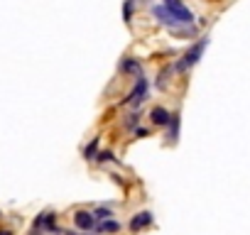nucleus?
Segmentation results:
<instances>
[{
    "mask_svg": "<svg viewBox=\"0 0 250 235\" xmlns=\"http://www.w3.org/2000/svg\"><path fill=\"white\" fill-rule=\"evenodd\" d=\"M206 44H208V37H201L196 44H191V49L174 64V71H187V69H191L199 59H201V54H204V49H206Z\"/></svg>",
    "mask_w": 250,
    "mask_h": 235,
    "instance_id": "obj_1",
    "label": "nucleus"
},
{
    "mask_svg": "<svg viewBox=\"0 0 250 235\" xmlns=\"http://www.w3.org/2000/svg\"><path fill=\"white\" fill-rule=\"evenodd\" d=\"M165 8H167V13L172 15V20H174L177 25H191V22H194L191 10L182 5V0H165Z\"/></svg>",
    "mask_w": 250,
    "mask_h": 235,
    "instance_id": "obj_2",
    "label": "nucleus"
},
{
    "mask_svg": "<svg viewBox=\"0 0 250 235\" xmlns=\"http://www.w3.org/2000/svg\"><path fill=\"white\" fill-rule=\"evenodd\" d=\"M147 88H150L147 78H145V76H138V81H135L133 91L128 93V98H125L123 103H128V105H133V108H140V103H145V100H147Z\"/></svg>",
    "mask_w": 250,
    "mask_h": 235,
    "instance_id": "obj_3",
    "label": "nucleus"
},
{
    "mask_svg": "<svg viewBox=\"0 0 250 235\" xmlns=\"http://www.w3.org/2000/svg\"><path fill=\"white\" fill-rule=\"evenodd\" d=\"M74 225H76L79 230H83V233H91V230L96 228V218H93L91 211H76V213H74Z\"/></svg>",
    "mask_w": 250,
    "mask_h": 235,
    "instance_id": "obj_4",
    "label": "nucleus"
},
{
    "mask_svg": "<svg viewBox=\"0 0 250 235\" xmlns=\"http://www.w3.org/2000/svg\"><path fill=\"white\" fill-rule=\"evenodd\" d=\"M169 118H172V113H169L167 108H162V105H155V108L150 110V120H152V125H157V128H167V125H169Z\"/></svg>",
    "mask_w": 250,
    "mask_h": 235,
    "instance_id": "obj_5",
    "label": "nucleus"
},
{
    "mask_svg": "<svg viewBox=\"0 0 250 235\" xmlns=\"http://www.w3.org/2000/svg\"><path fill=\"white\" fill-rule=\"evenodd\" d=\"M152 220H155V215H152L150 211H140V213H135V215L130 218V230H133V233H138V230H143V228L152 225Z\"/></svg>",
    "mask_w": 250,
    "mask_h": 235,
    "instance_id": "obj_6",
    "label": "nucleus"
},
{
    "mask_svg": "<svg viewBox=\"0 0 250 235\" xmlns=\"http://www.w3.org/2000/svg\"><path fill=\"white\" fill-rule=\"evenodd\" d=\"M179 125H182V118H179V110H177V113H172L169 125H167V142L169 145H174L179 140Z\"/></svg>",
    "mask_w": 250,
    "mask_h": 235,
    "instance_id": "obj_7",
    "label": "nucleus"
},
{
    "mask_svg": "<svg viewBox=\"0 0 250 235\" xmlns=\"http://www.w3.org/2000/svg\"><path fill=\"white\" fill-rule=\"evenodd\" d=\"M93 230H96V235H110V233H118V230H120V220H113V218H108V220H98Z\"/></svg>",
    "mask_w": 250,
    "mask_h": 235,
    "instance_id": "obj_8",
    "label": "nucleus"
},
{
    "mask_svg": "<svg viewBox=\"0 0 250 235\" xmlns=\"http://www.w3.org/2000/svg\"><path fill=\"white\" fill-rule=\"evenodd\" d=\"M120 71L123 74H130V76H140V61L133 59V57H125L120 61Z\"/></svg>",
    "mask_w": 250,
    "mask_h": 235,
    "instance_id": "obj_9",
    "label": "nucleus"
},
{
    "mask_svg": "<svg viewBox=\"0 0 250 235\" xmlns=\"http://www.w3.org/2000/svg\"><path fill=\"white\" fill-rule=\"evenodd\" d=\"M152 15H155V18H157L160 22L169 25V27H174V25H177V22L172 20V15L167 13V8H165V5H155V8H152Z\"/></svg>",
    "mask_w": 250,
    "mask_h": 235,
    "instance_id": "obj_10",
    "label": "nucleus"
},
{
    "mask_svg": "<svg viewBox=\"0 0 250 235\" xmlns=\"http://www.w3.org/2000/svg\"><path fill=\"white\" fill-rule=\"evenodd\" d=\"M98 147H101V137H93V140L83 147V159H86V162H93L96 155H98Z\"/></svg>",
    "mask_w": 250,
    "mask_h": 235,
    "instance_id": "obj_11",
    "label": "nucleus"
},
{
    "mask_svg": "<svg viewBox=\"0 0 250 235\" xmlns=\"http://www.w3.org/2000/svg\"><path fill=\"white\" fill-rule=\"evenodd\" d=\"M93 218H96V223H98V220H108V218H113V208H110V206H96Z\"/></svg>",
    "mask_w": 250,
    "mask_h": 235,
    "instance_id": "obj_12",
    "label": "nucleus"
},
{
    "mask_svg": "<svg viewBox=\"0 0 250 235\" xmlns=\"http://www.w3.org/2000/svg\"><path fill=\"white\" fill-rule=\"evenodd\" d=\"M138 123H140V110H135V113H130L128 118H125V120H123V128H125V130H135Z\"/></svg>",
    "mask_w": 250,
    "mask_h": 235,
    "instance_id": "obj_13",
    "label": "nucleus"
},
{
    "mask_svg": "<svg viewBox=\"0 0 250 235\" xmlns=\"http://www.w3.org/2000/svg\"><path fill=\"white\" fill-rule=\"evenodd\" d=\"M113 159H115V155H113L110 150H103V152L98 150V155H96V159H93V162H98V164H105V162H113Z\"/></svg>",
    "mask_w": 250,
    "mask_h": 235,
    "instance_id": "obj_14",
    "label": "nucleus"
},
{
    "mask_svg": "<svg viewBox=\"0 0 250 235\" xmlns=\"http://www.w3.org/2000/svg\"><path fill=\"white\" fill-rule=\"evenodd\" d=\"M133 10H135V0H125V10H123L125 22H130V20H133Z\"/></svg>",
    "mask_w": 250,
    "mask_h": 235,
    "instance_id": "obj_15",
    "label": "nucleus"
},
{
    "mask_svg": "<svg viewBox=\"0 0 250 235\" xmlns=\"http://www.w3.org/2000/svg\"><path fill=\"white\" fill-rule=\"evenodd\" d=\"M172 71H174V66H167V69H165V71L160 74V78H157V88H165V86H167V81H169L167 76H169Z\"/></svg>",
    "mask_w": 250,
    "mask_h": 235,
    "instance_id": "obj_16",
    "label": "nucleus"
},
{
    "mask_svg": "<svg viewBox=\"0 0 250 235\" xmlns=\"http://www.w3.org/2000/svg\"><path fill=\"white\" fill-rule=\"evenodd\" d=\"M133 133H135V137H147V135H150V130H147V128H135Z\"/></svg>",
    "mask_w": 250,
    "mask_h": 235,
    "instance_id": "obj_17",
    "label": "nucleus"
},
{
    "mask_svg": "<svg viewBox=\"0 0 250 235\" xmlns=\"http://www.w3.org/2000/svg\"><path fill=\"white\" fill-rule=\"evenodd\" d=\"M0 235H13V230H8V228H0Z\"/></svg>",
    "mask_w": 250,
    "mask_h": 235,
    "instance_id": "obj_18",
    "label": "nucleus"
},
{
    "mask_svg": "<svg viewBox=\"0 0 250 235\" xmlns=\"http://www.w3.org/2000/svg\"><path fill=\"white\" fill-rule=\"evenodd\" d=\"M64 235H76V233H71V230H64Z\"/></svg>",
    "mask_w": 250,
    "mask_h": 235,
    "instance_id": "obj_19",
    "label": "nucleus"
},
{
    "mask_svg": "<svg viewBox=\"0 0 250 235\" xmlns=\"http://www.w3.org/2000/svg\"><path fill=\"white\" fill-rule=\"evenodd\" d=\"M83 235H91V233H83Z\"/></svg>",
    "mask_w": 250,
    "mask_h": 235,
    "instance_id": "obj_20",
    "label": "nucleus"
},
{
    "mask_svg": "<svg viewBox=\"0 0 250 235\" xmlns=\"http://www.w3.org/2000/svg\"><path fill=\"white\" fill-rule=\"evenodd\" d=\"M0 215H3V213H0Z\"/></svg>",
    "mask_w": 250,
    "mask_h": 235,
    "instance_id": "obj_21",
    "label": "nucleus"
}]
</instances>
